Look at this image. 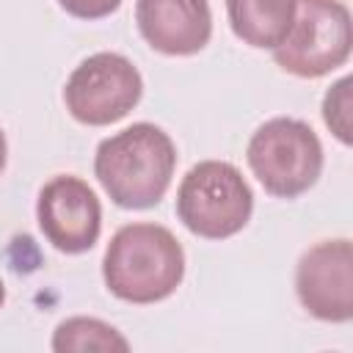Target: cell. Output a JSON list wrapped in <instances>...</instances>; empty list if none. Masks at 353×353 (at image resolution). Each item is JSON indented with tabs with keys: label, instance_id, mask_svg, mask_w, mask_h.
<instances>
[{
	"label": "cell",
	"instance_id": "6da1fadb",
	"mask_svg": "<svg viewBox=\"0 0 353 353\" xmlns=\"http://www.w3.org/2000/svg\"><path fill=\"white\" fill-rule=\"evenodd\" d=\"M174 168L176 146L171 135L152 121H135L105 138L94 154V176L121 210L157 207L171 188Z\"/></svg>",
	"mask_w": 353,
	"mask_h": 353
},
{
	"label": "cell",
	"instance_id": "7a4b0ae2",
	"mask_svg": "<svg viewBox=\"0 0 353 353\" xmlns=\"http://www.w3.org/2000/svg\"><path fill=\"white\" fill-rule=\"evenodd\" d=\"M102 279L108 292L124 303L165 301L185 279L182 243L160 223H127L105 248Z\"/></svg>",
	"mask_w": 353,
	"mask_h": 353
},
{
	"label": "cell",
	"instance_id": "3957f363",
	"mask_svg": "<svg viewBox=\"0 0 353 353\" xmlns=\"http://www.w3.org/2000/svg\"><path fill=\"white\" fill-rule=\"evenodd\" d=\"M254 193L237 165L226 160L196 163L176 188V218L204 240H226L245 229Z\"/></svg>",
	"mask_w": 353,
	"mask_h": 353
},
{
	"label": "cell",
	"instance_id": "277c9868",
	"mask_svg": "<svg viewBox=\"0 0 353 353\" xmlns=\"http://www.w3.org/2000/svg\"><path fill=\"white\" fill-rule=\"evenodd\" d=\"M245 160L270 196L298 199L323 174V143L306 121L276 116L254 130Z\"/></svg>",
	"mask_w": 353,
	"mask_h": 353
},
{
	"label": "cell",
	"instance_id": "5b68a950",
	"mask_svg": "<svg viewBox=\"0 0 353 353\" xmlns=\"http://www.w3.org/2000/svg\"><path fill=\"white\" fill-rule=\"evenodd\" d=\"M353 47L350 8L342 0H298L295 19L273 61L292 77L314 80L347 63Z\"/></svg>",
	"mask_w": 353,
	"mask_h": 353
},
{
	"label": "cell",
	"instance_id": "8992f818",
	"mask_svg": "<svg viewBox=\"0 0 353 353\" xmlns=\"http://www.w3.org/2000/svg\"><path fill=\"white\" fill-rule=\"evenodd\" d=\"M143 97V77L135 63L119 52H94L80 61L66 85L63 105L69 116L85 127H108L121 121Z\"/></svg>",
	"mask_w": 353,
	"mask_h": 353
},
{
	"label": "cell",
	"instance_id": "52a82bcc",
	"mask_svg": "<svg viewBox=\"0 0 353 353\" xmlns=\"http://www.w3.org/2000/svg\"><path fill=\"white\" fill-rule=\"evenodd\" d=\"M36 221L44 240L61 254H85L102 232V204L88 182L74 174H58L41 185Z\"/></svg>",
	"mask_w": 353,
	"mask_h": 353
},
{
	"label": "cell",
	"instance_id": "ba28073f",
	"mask_svg": "<svg viewBox=\"0 0 353 353\" xmlns=\"http://www.w3.org/2000/svg\"><path fill=\"white\" fill-rule=\"evenodd\" d=\"M301 306L323 323L353 317V245L347 237L320 240L306 248L295 268Z\"/></svg>",
	"mask_w": 353,
	"mask_h": 353
},
{
	"label": "cell",
	"instance_id": "9c48e42d",
	"mask_svg": "<svg viewBox=\"0 0 353 353\" xmlns=\"http://www.w3.org/2000/svg\"><path fill=\"white\" fill-rule=\"evenodd\" d=\"M135 25L143 41L163 55H196L212 36L210 0H138Z\"/></svg>",
	"mask_w": 353,
	"mask_h": 353
},
{
	"label": "cell",
	"instance_id": "30bf717a",
	"mask_svg": "<svg viewBox=\"0 0 353 353\" xmlns=\"http://www.w3.org/2000/svg\"><path fill=\"white\" fill-rule=\"evenodd\" d=\"M298 0H226L232 33L256 50H273L284 41Z\"/></svg>",
	"mask_w": 353,
	"mask_h": 353
},
{
	"label": "cell",
	"instance_id": "8fae6325",
	"mask_svg": "<svg viewBox=\"0 0 353 353\" xmlns=\"http://www.w3.org/2000/svg\"><path fill=\"white\" fill-rule=\"evenodd\" d=\"M52 350L55 353H88V350H99V353H127L130 342L105 320L97 317H66L63 323H58L55 334H52Z\"/></svg>",
	"mask_w": 353,
	"mask_h": 353
},
{
	"label": "cell",
	"instance_id": "7c38bea8",
	"mask_svg": "<svg viewBox=\"0 0 353 353\" xmlns=\"http://www.w3.org/2000/svg\"><path fill=\"white\" fill-rule=\"evenodd\" d=\"M350 77H339L323 97V121L325 127L336 135L339 143L350 146L353 143V132H350Z\"/></svg>",
	"mask_w": 353,
	"mask_h": 353
},
{
	"label": "cell",
	"instance_id": "4fadbf2b",
	"mask_svg": "<svg viewBox=\"0 0 353 353\" xmlns=\"http://www.w3.org/2000/svg\"><path fill=\"white\" fill-rule=\"evenodd\" d=\"M58 6L77 19H105L121 6V0H58Z\"/></svg>",
	"mask_w": 353,
	"mask_h": 353
},
{
	"label": "cell",
	"instance_id": "5bb4252c",
	"mask_svg": "<svg viewBox=\"0 0 353 353\" xmlns=\"http://www.w3.org/2000/svg\"><path fill=\"white\" fill-rule=\"evenodd\" d=\"M6 160H8V143H6V132L0 130V174L6 168Z\"/></svg>",
	"mask_w": 353,
	"mask_h": 353
},
{
	"label": "cell",
	"instance_id": "9a60e30c",
	"mask_svg": "<svg viewBox=\"0 0 353 353\" xmlns=\"http://www.w3.org/2000/svg\"><path fill=\"white\" fill-rule=\"evenodd\" d=\"M3 303H6V287H3V281H0V309H3Z\"/></svg>",
	"mask_w": 353,
	"mask_h": 353
}]
</instances>
